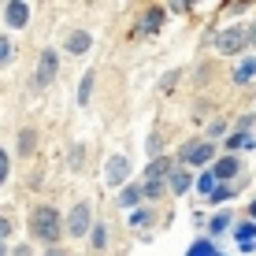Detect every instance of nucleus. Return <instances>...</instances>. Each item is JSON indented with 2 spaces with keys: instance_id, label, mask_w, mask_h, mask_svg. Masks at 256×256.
<instances>
[{
  "instance_id": "nucleus-4",
  "label": "nucleus",
  "mask_w": 256,
  "mask_h": 256,
  "mask_svg": "<svg viewBox=\"0 0 256 256\" xmlns=\"http://www.w3.org/2000/svg\"><path fill=\"white\" fill-rule=\"evenodd\" d=\"M60 70V60H56V48H45L41 52V64H38V86H48Z\"/></svg>"
},
{
  "instance_id": "nucleus-6",
  "label": "nucleus",
  "mask_w": 256,
  "mask_h": 256,
  "mask_svg": "<svg viewBox=\"0 0 256 256\" xmlns=\"http://www.w3.org/2000/svg\"><path fill=\"white\" fill-rule=\"evenodd\" d=\"M126 174H130L126 156H112V160H108V186H122V182H126Z\"/></svg>"
},
{
  "instance_id": "nucleus-1",
  "label": "nucleus",
  "mask_w": 256,
  "mask_h": 256,
  "mask_svg": "<svg viewBox=\"0 0 256 256\" xmlns=\"http://www.w3.org/2000/svg\"><path fill=\"white\" fill-rule=\"evenodd\" d=\"M30 226H34V238H41V242H48L52 249H56L60 234L67 230V223H64V219H60V212H56V208H48V204H41L38 212H34Z\"/></svg>"
},
{
  "instance_id": "nucleus-20",
  "label": "nucleus",
  "mask_w": 256,
  "mask_h": 256,
  "mask_svg": "<svg viewBox=\"0 0 256 256\" xmlns=\"http://www.w3.org/2000/svg\"><path fill=\"white\" fill-rule=\"evenodd\" d=\"M208 200H216V204H223V200H230V190H226V186H216V193H212Z\"/></svg>"
},
{
  "instance_id": "nucleus-18",
  "label": "nucleus",
  "mask_w": 256,
  "mask_h": 256,
  "mask_svg": "<svg viewBox=\"0 0 256 256\" xmlns=\"http://www.w3.org/2000/svg\"><path fill=\"white\" fill-rule=\"evenodd\" d=\"M226 226H230V216H226V212H219V216L212 219V234H223Z\"/></svg>"
},
{
  "instance_id": "nucleus-5",
  "label": "nucleus",
  "mask_w": 256,
  "mask_h": 256,
  "mask_svg": "<svg viewBox=\"0 0 256 256\" xmlns=\"http://www.w3.org/2000/svg\"><path fill=\"white\" fill-rule=\"evenodd\" d=\"M242 45H245V30H242V26H234V30H223V34L216 38V48H219V52H238Z\"/></svg>"
},
{
  "instance_id": "nucleus-3",
  "label": "nucleus",
  "mask_w": 256,
  "mask_h": 256,
  "mask_svg": "<svg viewBox=\"0 0 256 256\" xmlns=\"http://www.w3.org/2000/svg\"><path fill=\"white\" fill-rule=\"evenodd\" d=\"M212 156H216V148H212L208 141H190V145H182V160L186 164H208Z\"/></svg>"
},
{
  "instance_id": "nucleus-23",
  "label": "nucleus",
  "mask_w": 256,
  "mask_h": 256,
  "mask_svg": "<svg viewBox=\"0 0 256 256\" xmlns=\"http://www.w3.org/2000/svg\"><path fill=\"white\" fill-rule=\"evenodd\" d=\"M104 242H108V230H104V226H93V245H96V249H100Z\"/></svg>"
},
{
  "instance_id": "nucleus-19",
  "label": "nucleus",
  "mask_w": 256,
  "mask_h": 256,
  "mask_svg": "<svg viewBox=\"0 0 256 256\" xmlns=\"http://www.w3.org/2000/svg\"><path fill=\"white\" fill-rule=\"evenodd\" d=\"M119 200H122L126 208H134L138 200H141V190H134V186H130V190H122V197H119Z\"/></svg>"
},
{
  "instance_id": "nucleus-17",
  "label": "nucleus",
  "mask_w": 256,
  "mask_h": 256,
  "mask_svg": "<svg viewBox=\"0 0 256 256\" xmlns=\"http://www.w3.org/2000/svg\"><path fill=\"white\" fill-rule=\"evenodd\" d=\"M197 190L204 193V197H212V193H216V174H200V178H197Z\"/></svg>"
},
{
  "instance_id": "nucleus-24",
  "label": "nucleus",
  "mask_w": 256,
  "mask_h": 256,
  "mask_svg": "<svg viewBox=\"0 0 256 256\" xmlns=\"http://www.w3.org/2000/svg\"><path fill=\"white\" fill-rule=\"evenodd\" d=\"M226 145H230V148H242V145H252V141L245 138V134H234V138H226Z\"/></svg>"
},
{
  "instance_id": "nucleus-27",
  "label": "nucleus",
  "mask_w": 256,
  "mask_h": 256,
  "mask_svg": "<svg viewBox=\"0 0 256 256\" xmlns=\"http://www.w3.org/2000/svg\"><path fill=\"white\" fill-rule=\"evenodd\" d=\"M45 256H67V252H64V249H48Z\"/></svg>"
},
{
  "instance_id": "nucleus-10",
  "label": "nucleus",
  "mask_w": 256,
  "mask_h": 256,
  "mask_svg": "<svg viewBox=\"0 0 256 256\" xmlns=\"http://www.w3.org/2000/svg\"><path fill=\"white\" fill-rule=\"evenodd\" d=\"M234 174H238V160H234V156H223V160H219L216 164V178H234Z\"/></svg>"
},
{
  "instance_id": "nucleus-29",
  "label": "nucleus",
  "mask_w": 256,
  "mask_h": 256,
  "mask_svg": "<svg viewBox=\"0 0 256 256\" xmlns=\"http://www.w3.org/2000/svg\"><path fill=\"white\" fill-rule=\"evenodd\" d=\"M252 219H256V200H252Z\"/></svg>"
},
{
  "instance_id": "nucleus-2",
  "label": "nucleus",
  "mask_w": 256,
  "mask_h": 256,
  "mask_svg": "<svg viewBox=\"0 0 256 256\" xmlns=\"http://www.w3.org/2000/svg\"><path fill=\"white\" fill-rule=\"evenodd\" d=\"M90 204L86 200H78L74 208H70V216H67V234L70 238H86V230H93V223H90Z\"/></svg>"
},
{
  "instance_id": "nucleus-13",
  "label": "nucleus",
  "mask_w": 256,
  "mask_h": 256,
  "mask_svg": "<svg viewBox=\"0 0 256 256\" xmlns=\"http://www.w3.org/2000/svg\"><path fill=\"white\" fill-rule=\"evenodd\" d=\"M171 190L174 193H186L190 190V174L186 171H171Z\"/></svg>"
},
{
  "instance_id": "nucleus-7",
  "label": "nucleus",
  "mask_w": 256,
  "mask_h": 256,
  "mask_svg": "<svg viewBox=\"0 0 256 256\" xmlns=\"http://www.w3.org/2000/svg\"><path fill=\"white\" fill-rule=\"evenodd\" d=\"M4 19L12 26H26L30 22V4H22V0H12V4L4 8Z\"/></svg>"
},
{
  "instance_id": "nucleus-30",
  "label": "nucleus",
  "mask_w": 256,
  "mask_h": 256,
  "mask_svg": "<svg viewBox=\"0 0 256 256\" xmlns=\"http://www.w3.org/2000/svg\"><path fill=\"white\" fill-rule=\"evenodd\" d=\"M0 256H8V252H4V245H0Z\"/></svg>"
},
{
  "instance_id": "nucleus-15",
  "label": "nucleus",
  "mask_w": 256,
  "mask_h": 256,
  "mask_svg": "<svg viewBox=\"0 0 256 256\" xmlns=\"http://www.w3.org/2000/svg\"><path fill=\"white\" fill-rule=\"evenodd\" d=\"M256 74V60H245L242 67H238V74H234V82H249V78Z\"/></svg>"
},
{
  "instance_id": "nucleus-9",
  "label": "nucleus",
  "mask_w": 256,
  "mask_h": 256,
  "mask_svg": "<svg viewBox=\"0 0 256 256\" xmlns=\"http://www.w3.org/2000/svg\"><path fill=\"white\" fill-rule=\"evenodd\" d=\"M67 48L74 52V56H82V52L90 48V34H86V30H74V34L67 38Z\"/></svg>"
},
{
  "instance_id": "nucleus-8",
  "label": "nucleus",
  "mask_w": 256,
  "mask_h": 256,
  "mask_svg": "<svg viewBox=\"0 0 256 256\" xmlns=\"http://www.w3.org/2000/svg\"><path fill=\"white\" fill-rule=\"evenodd\" d=\"M238 245H242L245 252L256 249V223H242L238 226Z\"/></svg>"
},
{
  "instance_id": "nucleus-25",
  "label": "nucleus",
  "mask_w": 256,
  "mask_h": 256,
  "mask_svg": "<svg viewBox=\"0 0 256 256\" xmlns=\"http://www.w3.org/2000/svg\"><path fill=\"white\" fill-rule=\"evenodd\" d=\"M4 182H8V152L0 148V186H4Z\"/></svg>"
},
{
  "instance_id": "nucleus-14",
  "label": "nucleus",
  "mask_w": 256,
  "mask_h": 256,
  "mask_svg": "<svg viewBox=\"0 0 256 256\" xmlns=\"http://www.w3.org/2000/svg\"><path fill=\"white\" fill-rule=\"evenodd\" d=\"M186 256H216V245H212V242H193Z\"/></svg>"
},
{
  "instance_id": "nucleus-11",
  "label": "nucleus",
  "mask_w": 256,
  "mask_h": 256,
  "mask_svg": "<svg viewBox=\"0 0 256 256\" xmlns=\"http://www.w3.org/2000/svg\"><path fill=\"white\" fill-rule=\"evenodd\" d=\"M160 22H164V8H148L145 19H141V30H156Z\"/></svg>"
},
{
  "instance_id": "nucleus-22",
  "label": "nucleus",
  "mask_w": 256,
  "mask_h": 256,
  "mask_svg": "<svg viewBox=\"0 0 256 256\" xmlns=\"http://www.w3.org/2000/svg\"><path fill=\"white\" fill-rule=\"evenodd\" d=\"M8 60H12V41L0 38V64H8Z\"/></svg>"
},
{
  "instance_id": "nucleus-16",
  "label": "nucleus",
  "mask_w": 256,
  "mask_h": 256,
  "mask_svg": "<svg viewBox=\"0 0 256 256\" xmlns=\"http://www.w3.org/2000/svg\"><path fill=\"white\" fill-rule=\"evenodd\" d=\"M90 93H93V74H86L82 86H78V104H82V108H86V100H90Z\"/></svg>"
},
{
  "instance_id": "nucleus-28",
  "label": "nucleus",
  "mask_w": 256,
  "mask_h": 256,
  "mask_svg": "<svg viewBox=\"0 0 256 256\" xmlns=\"http://www.w3.org/2000/svg\"><path fill=\"white\" fill-rule=\"evenodd\" d=\"M249 38H252V45H256V26H252V34H249Z\"/></svg>"
},
{
  "instance_id": "nucleus-26",
  "label": "nucleus",
  "mask_w": 256,
  "mask_h": 256,
  "mask_svg": "<svg viewBox=\"0 0 256 256\" xmlns=\"http://www.w3.org/2000/svg\"><path fill=\"white\" fill-rule=\"evenodd\" d=\"M8 234H12V219L0 216V238H8Z\"/></svg>"
},
{
  "instance_id": "nucleus-21",
  "label": "nucleus",
  "mask_w": 256,
  "mask_h": 256,
  "mask_svg": "<svg viewBox=\"0 0 256 256\" xmlns=\"http://www.w3.org/2000/svg\"><path fill=\"white\" fill-rule=\"evenodd\" d=\"M148 223H152V212H134V226H148Z\"/></svg>"
},
{
  "instance_id": "nucleus-12",
  "label": "nucleus",
  "mask_w": 256,
  "mask_h": 256,
  "mask_svg": "<svg viewBox=\"0 0 256 256\" xmlns=\"http://www.w3.org/2000/svg\"><path fill=\"white\" fill-rule=\"evenodd\" d=\"M34 145H38V134H34V130H22V134H19V152H22V156H30V152H34Z\"/></svg>"
}]
</instances>
